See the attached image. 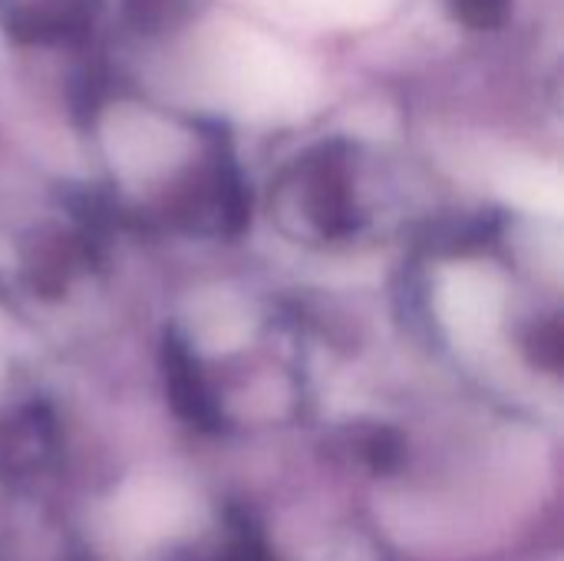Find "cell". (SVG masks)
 I'll use <instances>...</instances> for the list:
<instances>
[{
    "mask_svg": "<svg viewBox=\"0 0 564 561\" xmlns=\"http://www.w3.org/2000/svg\"><path fill=\"white\" fill-rule=\"evenodd\" d=\"M562 188L558 169H549L539 162H522L499 179V192L509 205L535 218H555V222L562 218Z\"/></svg>",
    "mask_w": 564,
    "mask_h": 561,
    "instance_id": "cell-3",
    "label": "cell"
},
{
    "mask_svg": "<svg viewBox=\"0 0 564 561\" xmlns=\"http://www.w3.org/2000/svg\"><path fill=\"white\" fill-rule=\"evenodd\" d=\"M215 56V86L221 99L248 116H278V112H294L304 96H307V73L288 53L281 43L245 30L231 26L221 30V36L212 46Z\"/></svg>",
    "mask_w": 564,
    "mask_h": 561,
    "instance_id": "cell-1",
    "label": "cell"
},
{
    "mask_svg": "<svg viewBox=\"0 0 564 561\" xmlns=\"http://www.w3.org/2000/svg\"><path fill=\"white\" fill-rule=\"evenodd\" d=\"M79 561H89V559H79Z\"/></svg>",
    "mask_w": 564,
    "mask_h": 561,
    "instance_id": "cell-4",
    "label": "cell"
},
{
    "mask_svg": "<svg viewBox=\"0 0 564 561\" xmlns=\"http://www.w3.org/2000/svg\"><path fill=\"white\" fill-rule=\"evenodd\" d=\"M436 304L449 327L456 331H486L502 308V288L492 271L479 265H459L440 278Z\"/></svg>",
    "mask_w": 564,
    "mask_h": 561,
    "instance_id": "cell-2",
    "label": "cell"
}]
</instances>
